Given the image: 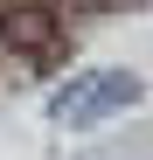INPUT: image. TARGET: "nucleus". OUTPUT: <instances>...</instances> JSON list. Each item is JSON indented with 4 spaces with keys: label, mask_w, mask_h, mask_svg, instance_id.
Returning <instances> with one entry per match:
<instances>
[{
    "label": "nucleus",
    "mask_w": 153,
    "mask_h": 160,
    "mask_svg": "<svg viewBox=\"0 0 153 160\" xmlns=\"http://www.w3.org/2000/svg\"><path fill=\"white\" fill-rule=\"evenodd\" d=\"M0 49L21 70H56L70 56V21L49 7V0H7L0 7Z\"/></svg>",
    "instance_id": "f257e3e1"
},
{
    "label": "nucleus",
    "mask_w": 153,
    "mask_h": 160,
    "mask_svg": "<svg viewBox=\"0 0 153 160\" xmlns=\"http://www.w3.org/2000/svg\"><path fill=\"white\" fill-rule=\"evenodd\" d=\"M139 98H146V84L132 70H91L49 98V112H56V125H105L111 112H132Z\"/></svg>",
    "instance_id": "f03ea898"
}]
</instances>
